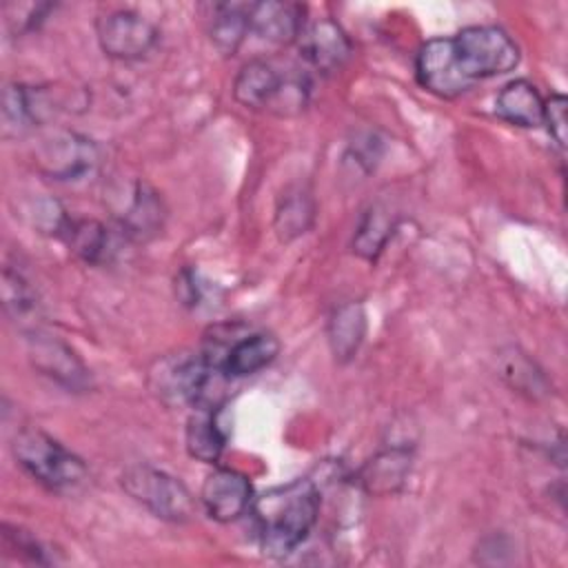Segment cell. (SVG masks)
<instances>
[{
	"label": "cell",
	"mask_w": 568,
	"mask_h": 568,
	"mask_svg": "<svg viewBox=\"0 0 568 568\" xmlns=\"http://www.w3.org/2000/svg\"><path fill=\"white\" fill-rule=\"evenodd\" d=\"M284 78L268 60H248L233 80V95L246 109H268L273 106Z\"/></svg>",
	"instance_id": "5bb4252c"
},
{
	"label": "cell",
	"mask_w": 568,
	"mask_h": 568,
	"mask_svg": "<svg viewBox=\"0 0 568 568\" xmlns=\"http://www.w3.org/2000/svg\"><path fill=\"white\" fill-rule=\"evenodd\" d=\"M58 233L87 264H104L115 253V235L98 220L64 217Z\"/></svg>",
	"instance_id": "9a60e30c"
},
{
	"label": "cell",
	"mask_w": 568,
	"mask_h": 568,
	"mask_svg": "<svg viewBox=\"0 0 568 568\" xmlns=\"http://www.w3.org/2000/svg\"><path fill=\"white\" fill-rule=\"evenodd\" d=\"M47 93L24 84H7L2 91V131L22 135L44 118Z\"/></svg>",
	"instance_id": "2e32d148"
},
{
	"label": "cell",
	"mask_w": 568,
	"mask_h": 568,
	"mask_svg": "<svg viewBox=\"0 0 568 568\" xmlns=\"http://www.w3.org/2000/svg\"><path fill=\"white\" fill-rule=\"evenodd\" d=\"M27 344H29V359L33 368L40 371L44 377L53 379L55 384L73 393H82L91 388L89 368L82 364L75 351L67 346L62 339L51 337L36 328L27 333Z\"/></svg>",
	"instance_id": "ba28073f"
},
{
	"label": "cell",
	"mask_w": 568,
	"mask_h": 568,
	"mask_svg": "<svg viewBox=\"0 0 568 568\" xmlns=\"http://www.w3.org/2000/svg\"><path fill=\"white\" fill-rule=\"evenodd\" d=\"M277 353L280 342L271 333H235L222 357V371L229 377H246L268 366L277 357Z\"/></svg>",
	"instance_id": "4fadbf2b"
},
{
	"label": "cell",
	"mask_w": 568,
	"mask_h": 568,
	"mask_svg": "<svg viewBox=\"0 0 568 568\" xmlns=\"http://www.w3.org/2000/svg\"><path fill=\"white\" fill-rule=\"evenodd\" d=\"M33 158L42 175L58 182H71L93 171L98 146L75 131H53L40 140Z\"/></svg>",
	"instance_id": "52a82bcc"
},
{
	"label": "cell",
	"mask_w": 568,
	"mask_h": 568,
	"mask_svg": "<svg viewBox=\"0 0 568 568\" xmlns=\"http://www.w3.org/2000/svg\"><path fill=\"white\" fill-rule=\"evenodd\" d=\"M2 544H4V548L16 550L20 557H24L29 561H36V564H47L49 561L44 557L42 544L31 532H24L20 528H11V526L4 524L2 526Z\"/></svg>",
	"instance_id": "d4e9b609"
},
{
	"label": "cell",
	"mask_w": 568,
	"mask_h": 568,
	"mask_svg": "<svg viewBox=\"0 0 568 568\" xmlns=\"http://www.w3.org/2000/svg\"><path fill=\"white\" fill-rule=\"evenodd\" d=\"M393 229H395V222L384 206L375 204L366 209L353 233V242H351L353 253H357L362 260L375 262L384 251Z\"/></svg>",
	"instance_id": "cb8c5ba5"
},
{
	"label": "cell",
	"mask_w": 568,
	"mask_h": 568,
	"mask_svg": "<svg viewBox=\"0 0 568 568\" xmlns=\"http://www.w3.org/2000/svg\"><path fill=\"white\" fill-rule=\"evenodd\" d=\"M251 2H222L213 7L211 42L222 55H235L248 36Z\"/></svg>",
	"instance_id": "7402d4cb"
},
{
	"label": "cell",
	"mask_w": 568,
	"mask_h": 568,
	"mask_svg": "<svg viewBox=\"0 0 568 568\" xmlns=\"http://www.w3.org/2000/svg\"><path fill=\"white\" fill-rule=\"evenodd\" d=\"M175 293L184 306H197L202 297V284L197 282V275L189 268L180 271L175 277Z\"/></svg>",
	"instance_id": "4316f807"
},
{
	"label": "cell",
	"mask_w": 568,
	"mask_h": 568,
	"mask_svg": "<svg viewBox=\"0 0 568 568\" xmlns=\"http://www.w3.org/2000/svg\"><path fill=\"white\" fill-rule=\"evenodd\" d=\"M315 222V200L304 186H288L277 200L273 226L282 242L302 237Z\"/></svg>",
	"instance_id": "ac0fdd59"
},
{
	"label": "cell",
	"mask_w": 568,
	"mask_h": 568,
	"mask_svg": "<svg viewBox=\"0 0 568 568\" xmlns=\"http://www.w3.org/2000/svg\"><path fill=\"white\" fill-rule=\"evenodd\" d=\"M115 200L118 204L113 206V215L124 237L144 242L162 231L166 211L162 197L151 184H146L144 180H135L126 189H122Z\"/></svg>",
	"instance_id": "9c48e42d"
},
{
	"label": "cell",
	"mask_w": 568,
	"mask_h": 568,
	"mask_svg": "<svg viewBox=\"0 0 568 568\" xmlns=\"http://www.w3.org/2000/svg\"><path fill=\"white\" fill-rule=\"evenodd\" d=\"M2 300L7 315L20 324L22 331H36V317L40 313V302L31 284L22 277V273L11 271L9 266L2 271Z\"/></svg>",
	"instance_id": "603a6c76"
},
{
	"label": "cell",
	"mask_w": 568,
	"mask_h": 568,
	"mask_svg": "<svg viewBox=\"0 0 568 568\" xmlns=\"http://www.w3.org/2000/svg\"><path fill=\"white\" fill-rule=\"evenodd\" d=\"M304 7L295 2H251L248 7V33H255L268 44H291L300 40L304 31Z\"/></svg>",
	"instance_id": "8fae6325"
},
{
	"label": "cell",
	"mask_w": 568,
	"mask_h": 568,
	"mask_svg": "<svg viewBox=\"0 0 568 568\" xmlns=\"http://www.w3.org/2000/svg\"><path fill=\"white\" fill-rule=\"evenodd\" d=\"M184 442L191 457L206 464H215L226 442V435L217 422V408H193L186 422Z\"/></svg>",
	"instance_id": "44dd1931"
},
{
	"label": "cell",
	"mask_w": 568,
	"mask_h": 568,
	"mask_svg": "<svg viewBox=\"0 0 568 568\" xmlns=\"http://www.w3.org/2000/svg\"><path fill=\"white\" fill-rule=\"evenodd\" d=\"M450 55L466 89L479 80L508 73L519 64V47L495 24H473L450 36Z\"/></svg>",
	"instance_id": "277c9868"
},
{
	"label": "cell",
	"mask_w": 568,
	"mask_h": 568,
	"mask_svg": "<svg viewBox=\"0 0 568 568\" xmlns=\"http://www.w3.org/2000/svg\"><path fill=\"white\" fill-rule=\"evenodd\" d=\"M297 42L304 60L322 73L339 69L351 58L353 51L348 36L331 18H320L317 22L304 27Z\"/></svg>",
	"instance_id": "7c38bea8"
},
{
	"label": "cell",
	"mask_w": 568,
	"mask_h": 568,
	"mask_svg": "<svg viewBox=\"0 0 568 568\" xmlns=\"http://www.w3.org/2000/svg\"><path fill=\"white\" fill-rule=\"evenodd\" d=\"M410 470V453L406 448H390L377 453L359 470V481L371 495L395 493Z\"/></svg>",
	"instance_id": "ffe728a7"
},
{
	"label": "cell",
	"mask_w": 568,
	"mask_h": 568,
	"mask_svg": "<svg viewBox=\"0 0 568 568\" xmlns=\"http://www.w3.org/2000/svg\"><path fill=\"white\" fill-rule=\"evenodd\" d=\"M98 44L113 60H138L158 42V27L131 9H115L95 20Z\"/></svg>",
	"instance_id": "8992f818"
},
{
	"label": "cell",
	"mask_w": 568,
	"mask_h": 568,
	"mask_svg": "<svg viewBox=\"0 0 568 568\" xmlns=\"http://www.w3.org/2000/svg\"><path fill=\"white\" fill-rule=\"evenodd\" d=\"M495 113L515 126L535 129L544 120V98L528 80H513L497 93Z\"/></svg>",
	"instance_id": "e0dca14e"
},
{
	"label": "cell",
	"mask_w": 568,
	"mask_h": 568,
	"mask_svg": "<svg viewBox=\"0 0 568 568\" xmlns=\"http://www.w3.org/2000/svg\"><path fill=\"white\" fill-rule=\"evenodd\" d=\"M18 466L51 493H78L87 479L84 462L40 428H22L11 442Z\"/></svg>",
	"instance_id": "3957f363"
},
{
	"label": "cell",
	"mask_w": 568,
	"mask_h": 568,
	"mask_svg": "<svg viewBox=\"0 0 568 568\" xmlns=\"http://www.w3.org/2000/svg\"><path fill=\"white\" fill-rule=\"evenodd\" d=\"M253 515L262 550L268 557H284L313 530L320 515V493L313 481L297 479L255 499Z\"/></svg>",
	"instance_id": "6da1fadb"
},
{
	"label": "cell",
	"mask_w": 568,
	"mask_h": 568,
	"mask_svg": "<svg viewBox=\"0 0 568 568\" xmlns=\"http://www.w3.org/2000/svg\"><path fill=\"white\" fill-rule=\"evenodd\" d=\"M226 379L231 377L200 353L162 357L149 373V384L162 402L191 408H217Z\"/></svg>",
	"instance_id": "7a4b0ae2"
},
{
	"label": "cell",
	"mask_w": 568,
	"mask_h": 568,
	"mask_svg": "<svg viewBox=\"0 0 568 568\" xmlns=\"http://www.w3.org/2000/svg\"><path fill=\"white\" fill-rule=\"evenodd\" d=\"M328 344L337 362H348L364 342L366 313L359 302H346L337 306L326 326Z\"/></svg>",
	"instance_id": "d6986e66"
},
{
	"label": "cell",
	"mask_w": 568,
	"mask_h": 568,
	"mask_svg": "<svg viewBox=\"0 0 568 568\" xmlns=\"http://www.w3.org/2000/svg\"><path fill=\"white\" fill-rule=\"evenodd\" d=\"M550 138L557 142L559 149L566 146V98L559 93H552L548 100H544V120Z\"/></svg>",
	"instance_id": "484cf974"
},
{
	"label": "cell",
	"mask_w": 568,
	"mask_h": 568,
	"mask_svg": "<svg viewBox=\"0 0 568 568\" xmlns=\"http://www.w3.org/2000/svg\"><path fill=\"white\" fill-rule=\"evenodd\" d=\"M120 484L133 501L142 504L160 519L184 524L195 515V501L189 488L164 470L135 464L122 473Z\"/></svg>",
	"instance_id": "5b68a950"
},
{
	"label": "cell",
	"mask_w": 568,
	"mask_h": 568,
	"mask_svg": "<svg viewBox=\"0 0 568 568\" xmlns=\"http://www.w3.org/2000/svg\"><path fill=\"white\" fill-rule=\"evenodd\" d=\"M200 504L211 519L222 524L235 521L253 506L251 481L240 470L215 468L202 484Z\"/></svg>",
	"instance_id": "30bf717a"
}]
</instances>
